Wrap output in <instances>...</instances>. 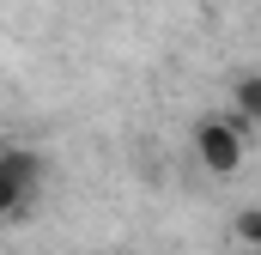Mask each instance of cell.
I'll return each mask as SVG.
<instances>
[{
  "label": "cell",
  "instance_id": "6da1fadb",
  "mask_svg": "<svg viewBox=\"0 0 261 255\" xmlns=\"http://www.w3.org/2000/svg\"><path fill=\"white\" fill-rule=\"evenodd\" d=\"M43 183H49V158L37 146H6L0 152V219L18 225L31 213V200H37Z\"/></svg>",
  "mask_w": 261,
  "mask_h": 255
},
{
  "label": "cell",
  "instance_id": "7a4b0ae2",
  "mask_svg": "<svg viewBox=\"0 0 261 255\" xmlns=\"http://www.w3.org/2000/svg\"><path fill=\"white\" fill-rule=\"evenodd\" d=\"M195 158L213 176L243 170V122L237 116H195Z\"/></svg>",
  "mask_w": 261,
  "mask_h": 255
},
{
  "label": "cell",
  "instance_id": "3957f363",
  "mask_svg": "<svg viewBox=\"0 0 261 255\" xmlns=\"http://www.w3.org/2000/svg\"><path fill=\"white\" fill-rule=\"evenodd\" d=\"M231 116L243 128H261V73H237L231 79Z\"/></svg>",
  "mask_w": 261,
  "mask_h": 255
},
{
  "label": "cell",
  "instance_id": "277c9868",
  "mask_svg": "<svg viewBox=\"0 0 261 255\" xmlns=\"http://www.w3.org/2000/svg\"><path fill=\"white\" fill-rule=\"evenodd\" d=\"M231 231H237V243H249V249H261V207H243V213L231 219Z\"/></svg>",
  "mask_w": 261,
  "mask_h": 255
}]
</instances>
